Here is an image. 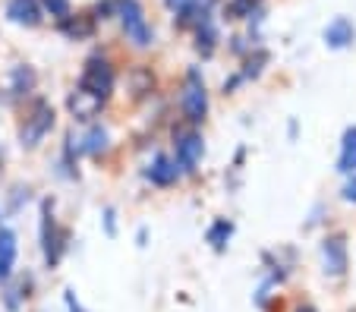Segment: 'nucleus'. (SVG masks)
<instances>
[{"label":"nucleus","mask_w":356,"mask_h":312,"mask_svg":"<svg viewBox=\"0 0 356 312\" xmlns=\"http://www.w3.org/2000/svg\"><path fill=\"white\" fill-rule=\"evenodd\" d=\"M79 92L86 98H95V101H108L111 92H114V69L104 57H88L86 67H82L79 76Z\"/></svg>","instance_id":"f257e3e1"},{"label":"nucleus","mask_w":356,"mask_h":312,"mask_svg":"<svg viewBox=\"0 0 356 312\" xmlns=\"http://www.w3.org/2000/svg\"><path fill=\"white\" fill-rule=\"evenodd\" d=\"M117 10H120V22H123L127 38L133 41L136 48H148V44H152V28H148V22H145V13H142L139 0H120Z\"/></svg>","instance_id":"f03ea898"},{"label":"nucleus","mask_w":356,"mask_h":312,"mask_svg":"<svg viewBox=\"0 0 356 312\" xmlns=\"http://www.w3.org/2000/svg\"><path fill=\"white\" fill-rule=\"evenodd\" d=\"M183 114L193 123L205 120L209 114V92H205V82H202L199 69H189L186 73V85H183Z\"/></svg>","instance_id":"7ed1b4c3"},{"label":"nucleus","mask_w":356,"mask_h":312,"mask_svg":"<svg viewBox=\"0 0 356 312\" xmlns=\"http://www.w3.org/2000/svg\"><path fill=\"white\" fill-rule=\"evenodd\" d=\"M51 126H54V108L44 104V101L35 104L32 117H26V126H22V133H19V142L26 145V149H35V145L51 133Z\"/></svg>","instance_id":"20e7f679"},{"label":"nucleus","mask_w":356,"mask_h":312,"mask_svg":"<svg viewBox=\"0 0 356 312\" xmlns=\"http://www.w3.org/2000/svg\"><path fill=\"white\" fill-rule=\"evenodd\" d=\"M322 258H325V274L341 278V274L347 272V240H343L341 233L328 237L322 243Z\"/></svg>","instance_id":"39448f33"},{"label":"nucleus","mask_w":356,"mask_h":312,"mask_svg":"<svg viewBox=\"0 0 356 312\" xmlns=\"http://www.w3.org/2000/svg\"><path fill=\"white\" fill-rule=\"evenodd\" d=\"M202 151H205V142H202L199 133H186V136L177 139V167L193 174L195 164L202 161Z\"/></svg>","instance_id":"423d86ee"},{"label":"nucleus","mask_w":356,"mask_h":312,"mask_svg":"<svg viewBox=\"0 0 356 312\" xmlns=\"http://www.w3.org/2000/svg\"><path fill=\"white\" fill-rule=\"evenodd\" d=\"M13 265H16V233L0 227V284L13 274Z\"/></svg>","instance_id":"0eeeda50"},{"label":"nucleus","mask_w":356,"mask_h":312,"mask_svg":"<svg viewBox=\"0 0 356 312\" xmlns=\"http://www.w3.org/2000/svg\"><path fill=\"white\" fill-rule=\"evenodd\" d=\"M7 16L13 22H19V26H38L41 22V10L35 0H10Z\"/></svg>","instance_id":"6e6552de"},{"label":"nucleus","mask_w":356,"mask_h":312,"mask_svg":"<svg viewBox=\"0 0 356 312\" xmlns=\"http://www.w3.org/2000/svg\"><path fill=\"white\" fill-rule=\"evenodd\" d=\"M325 41H328L331 48H347L350 41H353V22L337 16V19L325 28Z\"/></svg>","instance_id":"1a4fd4ad"},{"label":"nucleus","mask_w":356,"mask_h":312,"mask_svg":"<svg viewBox=\"0 0 356 312\" xmlns=\"http://www.w3.org/2000/svg\"><path fill=\"white\" fill-rule=\"evenodd\" d=\"M180 176V167H177V161H170V158H155V164H152V170H148V180L158 186H170Z\"/></svg>","instance_id":"9d476101"},{"label":"nucleus","mask_w":356,"mask_h":312,"mask_svg":"<svg viewBox=\"0 0 356 312\" xmlns=\"http://www.w3.org/2000/svg\"><path fill=\"white\" fill-rule=\"evenodd\" d=\"M337 170H341V174H353V170H356V126H350L347 133H343L341 158H337Z\"/></svg>","instance_id":"9b49d317"},{"label":"nucleus","mask_w":356,"mask_h":312,"mask_svg":"<svg viewBox=\"0 0 356 312\" xmlns=\"http://www.w3.org/2000/svg\"><path fill=\"white\" fill-rule=\"evenodd\" d=\"M92 19H88V16H76L73 19V13L67 16V19H63V32L67 35H73V38H86V35H92Z\"/></svg>","instance_id":"f8f14e48"},{"label":"nucleus","mask_w":356,"mask_h":312,"mask_svg":"<svg viewBox=\"0 0 356 312\" xmlns=\"http://www.w3.org/2000/svg\"><path fill=\"white\" fill-rule=\"evenodd\" d=\"M230 233H234V224L218 221V224H211V231H209V243L215 246V249H224V243L230 240Z\"/></svg>","instance_id":"ddd939ff"},{"label":"nucleus","mask_w":356,"mask_h":312,"mask_svg":"<svg viewBox=\"0 0 356 312\" xmlns=\"http://www.w3.org/2000/svg\"><path fill=\"white\" fill-rule=\"evenodd\" d=\"M41 3H44V10L51 16H54V19H67L70 13H73V7H70V0H41Z\"/></svg>","instance_id":"4468645a"},{"label":"nucleus","mask_w":356,"mask_h":312,"mask_svg":"<svg viewBox=\"0 0 356 312\" xmlns=\"http://www.w3.org/2000/svg\"><path fill=\"white\" fill-rule=\"evenodd\" d=\"M86 151H92V155H95V151H101V149H104V145H108V133H104V129H101V126H95L92 129V133H88V139H86Z\"/></svg>","instance_id":"2eb2a0df"},{"label":"nucleus","mask_w":356,"mask_h":312,"mask_svg":"<svg viewBox=\"0 0 356 312\" xmlns=\"http://www.w3.org/2000/svg\"><path fill=\"white\" fill-rule=\"evenodd\" d=\"M193 3H195V0H168V7L174 10V13H189V10H193Z\"/></svg>","instance_id":"dca6fc26"},{"label":"nucleus","mask_w":356,"mask_h":312,"mask_svg":"<svg viewBox=\"0 0 356 312\" xmlns=\"http://www.w3.org/2000/svg\"><path fill=\"white\" fill-rule=\"evenodd\" d=\"M343 199H347V202H353V205H356V170H353V180H350V183L343 186Z\"/></svg>","instance_id":"f3484780"},{"label":"nucleus","mask_w":356,"mask_h":312,"mask_svg":"<svg viewBox=\"0 0 356 312\" xmlns=\"http://www.w3.org/2000/svg\"><path fill=\"white\" fill-rule=\"evenodd\" d=\"M67 306H70V312H86L79 303H76V297H73V293H67Z\"/></svg>","instance_id":"a211bd4d"},{"label":"nucleus","mask_w":356,"mask_h":312,"mask_svg":"<svg viewBox=\"0 0 356 312\" xmlns=\"http://www.w3.org/2000/svg\"><path fill=\"white\" fill-rule=\"evenodd\" d=\"M296 312H316V309H312V306H300V309H296Z\"/></svg>","instance_id":"6ab92c4d"}]
</instances>
